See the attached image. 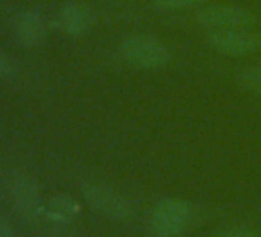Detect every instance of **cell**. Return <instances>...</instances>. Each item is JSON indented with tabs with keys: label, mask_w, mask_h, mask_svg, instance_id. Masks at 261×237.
<instances>
[{
	"label": "cell",
	"mask_w": 261,
	"mask_h": 237,
	"mask_svg": "<svg viewBox=\"0 0 261 237\" xmlns=\"http://www.w3.org/2000/svg\"><path fill=\"white\" fill-rule=\"evenodd\" d=\"M192 219V208L180 199L160 200L151 216V228L157 237H177L186 231Z\"/></svg>",
	"instance_id": "obj_4"
},
{
	"label": "cell",
	"mask_w": 261,
	"mask_h": 237,
	"mask_svg": "<svg viewBox=\"0 0 261 237\" xmlns=\"http://www.w3.org/2000/svg\"><path fill=\"white\" fill-rule=\"evenodd\" d=\"M11 196L17 211L28 220L43 214L45 205L37 185L25 176H17L11 185Z\"/></svg>",
	"instance_id": "obj_8"
},
{
	"label": "cell",
	"mask_w": 261,
	"mask_h": 237,
	"mask_svg": "<svg viewBox=\"0 0 261 237\" xmlns=\"http://www.w3.org/2000/svg\"><path fill=\"white\" fill-rule=\"evenodd\" d=\"M82 193L86 203L94 211L108 219L126 222L133 219L136 214L134 203L111 186L89 182L83 185Z\"/></svg>",
	"instance_id": "obj_2"
},
{
	"label": "cell",
	"mask_w": 261,
	"mask_h": 237,
	"mask_svg": "<svg viewBox=\"0 0 261 237\" xmlns=\"http://www.w3.org/2000/svg\"><path fill=\"white\" fill-rule=\"evenodd\" d=\"M82 211L80 202L69 194H57L48 200L43 214L54 223H69Z\"/></svg>",
	"instance_id": "obj_9"
},
{
	"label": "cell",
	"mask_w": 261,
	"mask_h": 237,
	"mask_svg": "<svg viewBox=\"0 0 261 237\" xmlns=\"http://www.w3.org/2000/svg\"><path fill=\"white\" fill-rule=\"evenodd\" d=\"M48 33L46 17L36 8H27L19 13L14 22V36L23 48L39 46Z\"/></svg>",
	"instance_id": "obj_7"
},
{
	"label": "cell",
	"mask_w": 261,
	"mask_h": 237,
	"mask_svg": "<svg viewBox=\"0 0 261 237\" xmlns=\"http://www.w3.org/2000/svg\"><path fill=\"white\" fill-rule=\"evenodd\" d=\"M118 50L126 63L140 69H162L171 62L169 48L162 40L145 34L124 37Z\"/></svg>",
	"instance_id": "obj_1"
},
{
	"label": "cell",
	"mask_w": 261,
	"mask_h": 237,
	"mask_svg": "<svg viewBox=\"0 0 261 237\" xmlns=\"http://www.w3.org/2000/svg\"><path fill=\"white\" fill-rule=\"evenodd\" d=\"M195 19L209 31L249 30L256 23V16L238 5H206L198 10Z\"/></svg>",
	"instance_id": "obj_3"
},
{
	"label": "cell",
	"mask_w": 261,
	"mask_h": 237,
	"mask_svg": "<svg viewBox=\"0 0 261 237\" xmlns=\"http://www.w3.org/2000/svg\"><path fill=\"white\" fill-rule=\"evenodd\" d=\"M240 82L244 86V89H247V91L253 92L255 96L261 97V68L259 66L247 68L241 74Z\"/></svg>",
	"instance_id": "obj_11"
},
{
	"label": "cell",
	"mask_w": 261,
	"mask_h": 237,
	"mask_svg": "<svg viewBox=\"0 0 261 237\" xmlns=\"http://www.w3.org/2000/svg\"><path fill=\"white\" fill-rule=\"evenodd\" d=\"M207 45L221 56L243 57L261 50V37L247 30L211 31Z\"/></svg>",
	"instance_id": "obj_5"
},
{
	"label": "cell",
	"mask_w": 261,
	"mask_h": 237,
	"mask_svg": "<svg viewBox=\"0 0 261 237\" xmlns=\"http://www.w3.org/2000/svg\"><path fill=\"white\" fill-rule=\"evenodd\" d=\"M16 63L10 56L0 51V79H10L16 74Z\"/></svg>",
	"instance_id": "obj_12"
},
{
	"label": "cell",
	"mask_w": 261,
	"mask_h": 237,
	"mask_svg": "<svg viewBox=\"0 0 261 237\" xmlns=\"http://www.w3.org/2000/svg\"><path fill=\"white\" fill-rule=\"evenodd\" d=\"M94 23V13L91 7L82 2H68L57 11L54 17V28L69 37L83 36Z\"/></svg>",
	"instance_id": "obj_6"
},
{
	"label": "cell",
	"mask_w": 261,
	"mask_h": 237,
	"mask_svg": "<svg viewBox=\"0 0 261 237\" xmlns=\"http://www.w3.org/2000/svg\"><path fill=\"white\" fill-rule=\"evenodd\" d=\"M0 237H17L11 222L7 220L2 214H0Z\"/></svg>",
	"instance_id": "obj_13"
},
{
	"label": "cell",
	"mask_w": 261,
	"mask_h": 237,
	"mask_svg": "<svg viewBox=\"0 0 261 237\" xmlns=\"http://www.w3.org/2000/svg\"><path fill=\"white\" fill-rule=\"evenodd\" d=\"M217 237H258V234L252 229H229L218 234Z\"/></svg>",
	"instance_id": "obj_14"
},
{
	"label": "cell",
	"mask_w": 261,
	"mask_h": 237,
	"mask_svg": "<svg viewBox=\"0 0 261 237\" xmlns=\"http://www.w3.org/2000/svg\"><path fill=\"white\" fill-rule=\"evenodd\" d=\"M207 0H152V7L162 13H177L203 7Z\"/></svg>",
	"instance_id": "obj_10"
}]
</instances>
